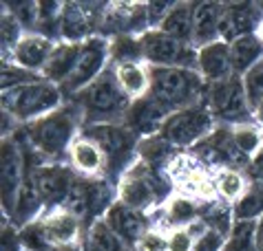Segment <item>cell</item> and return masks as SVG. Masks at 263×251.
I'll return each instance as SVG.
<instances>
[{"instance_id":"obj_1","label":"cell","mask_w":263,"mask_h":251,"mask_svg":"<svg viewBox=\"0 0 263 251\" xmlns=\"http://www.w3.org/2000/svg\"><path fill=\"white\" fill-rule=\"evenodd\" d=\"M199 71L181 69V66H153L151 69V97L173 110L197 106L201 93Z\"/></svg>"},{"instance_id":"obj_2","label":"cell","mask_w":263,"mask_h":251,"mask_svg":"<svg viewBox=\"0 0 263 251\" xmlns=\"http://www.w3.org/2000/svg\"><path fill=\"white\" fill-rule=\"evenodd\" d=\"M80 110L76 106H62L40 119L29 123V141L45 157H58L76 141Z\"/></svg>"},{"instance_id":"obj_3","label":"cell","mask_w":263,"mask_h":251,"mask_svg":"<svg viewBox=\"0 0 263 251\" xmlns=\"http://www.w3.org/2000/svg\"><path fill=\"white\" fill-rule=\"evenodd\" d=\"M62 91L51 82H31L3 91V113L16 121H35L60 108Z\"/></svg>"},{"instance_id":"obj_4","label":"cell","mask_w":263,"mask_h":251,"mask_svg":"<svg viewBox=\"0 0 263 251\" xmlns=\"http://www.w3.org/2000/svg\"><path fill=\"white\" fill-rule=\"evenodd\" d=\"M82 110L96 119V123L115 121L118 117H124L130 108V97L120 88L115 73H102L93 84H89L80 93Z\"/></svg>"},{"instance_id":"obj_5","label":"cell","mask_w":263,"mask_h":251,"mask_svg":"<svg viewBox=\"0 0 263 251\" xmlns=\"http://www.w3.org/2000/svg\"><path fill=\"white\" fill-rule=\"evenodd\" d=\"M27 234L35 236V240H25L35 249H71L80 238V218L67 207L51 210L35 225H29Z\"/></svg>"},{"instance_id":"obj_6","label":"cell","mask_w":263,"mask_h":251,"mask_svg":"<svg viewBox=\"0 0 263 251\" xmlns=\"http://www.w3.org/2000/svg\"><path fill=\"white\" fill-rule=\"evenodd\" d=\"M213 110L203 106L181 108L168 117L159 135L173 145H195L201 143L208 135H213Z\"/></svg>"},{"instance_id":"obj_7","label":"cell","mask_w":263,"mask_h":251,"mask_svg":"<svg viewBox=\"0 0 263 251\" xmlns=\"http://www.w3.org/2000/svg\"><path fill=\"white\" fill-rule=\"evenodd\" d=\"M208 101L213 115L232 126L246 123L250 117V104H248L243 91V79H239L237 75H230L210 86Z\"/></svg>"},{"instance_id":"obj_8","label":"cell","mask_w":263,"mask_h":251,"mask_svg":"<svg viewBox=\"0 0 263 251\" xmlns=\"http://www.w3.org/2000/svg\"><path fill=\"white\" fill-rule=\"evenodd\" d=\"M142 42V55L155 66H181V69H191V62L197 64V55L188 42H179L171 35L157 31H144L140 35Z\"/></svg>"},{"instance_id":"obj_9","label":"cell","mask_w":263,"mask_h":251,"mask_svg":"<svg viewBox=\"0 0 263 251\" xmlns=\"http://www.w3.org/2000/svg\"><path fill=\"white\" fill-rule=\"evenodd\" d=\"M106 55H111V42H106L102 38H91V40L82 42V51H80L76 69H73L71 77L64 82L67 91L82 93L86 86L96 82L102 75Z\"/></svg>"},{"instance_id":"obj_10","label":"cell","mask_w":263,"mask_h":251,"mask_svg":"<svg viewBox=\"0 0 263 251\" xmlns=\"http://www.w3.org/2000/svg\"><path fill=\"white\" fill-rule=\"evenodd\" d=\"M155 176L148 172V168L144 163H140V168L128 170L126 174L122 176L120 187H118V198L122 205L142 212L148 210L157 198V185H155Z\"/></svg>"},{"instance_id":"obj_11","label":"cell","mask_w":263,"mask_h":251,"mask_svg":"<svg viewBox=\"0 0 263 251\" xmlns=\"http://www.w3.org/2000/svg\"><path fill=\"white\" fill-rule=\"evenodd\" d=\"M171 179L177 183V185L186 192V194L199 196V198H210L215 190V181L208 179L206 170L201 168L199 159L186 157V154H179V157H173L171 163L166 165Z\"/></svg>"},{"instance_id":"obj_12","label":"cell","mask_w":263,"mask_h":251,"mask_svg":"<svg viewBox=\"0 0 263 251\" xmlns=\"http://www.w3.org/2000/svg\"><path fill=\"white\" fill-rule=\"evenodd\" d=\"M84 137L91 139L93 143H98L106 159L122 161V163L128 161V152L135 143L133 132H130L128 128H124V126L113 123V121L91 123L89 128H86Z\"/></svg>"},{"instance_id":"obj_13","label":"cell","mask_w":263,"mask_h":251,"mask_svg":"<svg viewBox=\"0 0 263 251\" xmlns=\"http://www.w3.org/2000/svg\"><path fill=\"white\" fill-rule=\"evenodd\" d=\"M168 117H171V110L162 101H157L155 97H142L130 104L124 115V121L133 135H153V132L162 130Z\"/></svg>"},{"instance_id":"obj_14","label":"cell","mask_w":263,"mask_h":251,"mask_svg":"<svg viewBox=\"0 0 263 251\" xmlns=\"http://www.w3.org/2000/svg\"><path fill=\"white\" fill-rule=\"evenodd\" d=\"M263 25V5H250V3H239L228 5L223 11L221 20V38L235 42L243 35L254 33V27Z\"/></svg>"},{"instance_id":"obj_15","label":"cell","mask_w":263,"mask_h":251,"mask_svg":"<svg viewBox=\"0 0 263 251\" xmlns=\"http://www.w3.org/2000/svg\"><path fill=\"white\" fill-rule=\"evenodd\" d=\"M53 49H55V44L47 35L25 33L23 40L16 44V49L11 51V57L16 66H20V69H25L29 73H35V71H45Z\"/></svg>"},{"instance_id":"obj_16","label":"cell","mask_w":263,"mask_h":251,"mask_svg":"<svg viewBox=\"0 0 263 251\" xmlns=\"http://www.w3.org/2000/svg\"><path fill=\"white\" fill-rule=\"evenodd\" d=\"M226 7L219 3H199L193 9V42L199 49L221 42V20Z\"/></svg>"},{"instance_id":"obj_17","label":"cell","mask_w":263,"mask_h":251,"mask_svg":"<svg viewBox=\"0 0 263 251\" xmlns=\"http://www.w3.org/2000/svg\"><path fill=\"white\" fill-rule=\"evenodd\" d=\"M23 185V154L11 139H7L3 141V205L9 212L16 207Z\"/></svg>"},{"instance_id":"obj_18","label":"cell","mask_w":263,"mask_h":251,"mask_svg":"<svg viewBox=\"0 0 263 251\" xmlns=\"http://www.w3.org/2000/svg\"><path fill=\"white\" fill-rule=\"evenodd\" d=\"M33 187L40 194L42 201L47 203H58L64 201L69 194V190L73 185L71 174L60 165H40L33 172Z\"/></svg>"},{"instance_id":"obj_19","label":"cell","mask_w":263,"mask_h":251,"mask_svg":"<svg viewBox=\"0 0 263 251\" xmlns=\"http://www.w3.org/2000/svg\"><path fill=\"white\" fill-rule=\"evenodd\" d=\"M104 220L126 245H137L142 236L148 232L146 229V218L142 214L126 207V205H122V203L111 205Z\"/></svg>"},{"instance_id":"obj_20","label":"cell","mask_w":263,"mask_h":251,"mask_svg":"<svg viewBox=\"0 0 263 251\" xmlns=\"http://www.w3.org/2000/svg\"><path fill=\"white\" fill-rule=\"evenodd\" d=\"M197 71L208 82H221V79L235 75L230 64V47L226 42H215L210 47L199 49L197 53Z\"/></svg>"},{"instance_id":"obj_21","label":"cell","mask_w":263,"mask_h":251,"mask_svg":"<svg viewBox=\"0 0 263 251\" xmlns=\"http://www.w3.org/2000/svg\"><path fill=\"white\" fill-rule=\"evenodd\" d=\"M80 51H82V42L58 44V47L53 49V53H51V57H49L45 71H42V75H45L51 84L53 82H67V79L71 77L73 69H76V64H78Z\"/></svg>"},{"instance_id":"obj_22","label":"cell","mask_w":263,"mask_h":251,"mask_svg":"<svg viewBox=\"0 0 263 251\" xmlns=\"http://www.w3.org/2000/svg\"><path fill=\"white\" fill-rule=\"evenodd\" d=\"M115 79L130 99H142L151 91V71L140 62H122L115 64Z\"/></svg>"},{"instance_id":"obj_23","label":"cell","mask_w":263,"mask_h":251,"mask_svg":"<svg viewBox=\"0 0 263 251\" xmlns=\"http://www.w3.org/2000/svg\"><path fill=\"white\" fill-rule=\"evenodd\" d=\"M230 47V64H232V73H246L252 71L257 64L263 62V42L257 33L243 35L235 42L228 44Z\"/></svg>"},{"instance_id":"obj_24","label":"cell","mask_w":263,"mask_h":251,"mask_svg":"<svg viewBox=\"0 0 263 251\" xmlns=\"http://www.w3.org/2000/svg\"><path fill=\"white\" fill-rule=\"evenodd\" d=\"M69 159H71V165L82 174H100L102 168H104V152L100 150L98 143H93L91 139L86 137H78L76 141L71 143L69 148Z\"/></svg>"},{"instance_id":"obj_25","label":"cell","mask_w":263,"mask_h":251,"mask_svg":"<svg viewBox=\"0 0 263 251\" xmlns=\"http://www.w3.org/2000/svg\"><path fill=\"white\" fill-rule=\"evenodd\" d=\"M193 9L195 7L188 3L173 5V9L159 25V31L179 42H193Z\"/></svg>"},{"instance_id":"obj_26","label":"cell","mask_w":263,"mask_h":251,"mask_svg":"<svg viewBox=\"0 0 263 251\" xmlns=\"http://www.w3.org/2000/svg\"><path fill=\"white\" fill-rule=\"evenodd\" d=\"M60 33L69 42H80L91 33V18L86 13L84 5H76V3L64 5L60 18Z\"/></svg>"},{"instance_id":"obj_27","label":"cell","mask_w":263,"mask_h":251,"mask_svg":"<svg viewBox=\"0 0 263 251\" xmlns=\"http://www.w3.org/2000/svg\"><path fill=\"white\" fill-rule=\"evenodd\" d=\"M166 223L175 227H188L199 220V205H197L191 196H173L166 205Z\"/></svg>"},{"instance_id":"obj_28","label":"cell","mask_w":263,"mask_h":251,"mask_svg":"<svg viewBox=\"0 0 263 251\" xmlns=\"http://www.w3.org/2000/svg\"><path fill=\"white\" fill-rule=\"evenodd\" d=\"M86 251H126V242H124L106 220H96L86 236Z\"/></svg>"},{"instance_id":"obj_29","label":"cell","mask_w":263,"mask_h":251,"mask_svg":"<svg viewBox=\"0 0 263 251\" xmlns=\"http://www.w3.org/2000/svg\"><path fill=\"white\" fill-rule=\"evenodd\" d=\"M213 181H215V190L219 192V196L226 198L228 203H239L248 192L246 179L235 168H219Z\"/></svg>"},{"instance_id":"obj_30","label":"cell","mask_w":263,"mask_h":251,"mask_svg":"<svg viewBox=\"0 0 263 251\" xmlns=\"http://www.w3.org/2000/svg\"><path fill=\"white\" fill-rule=\"evenodd\" d=\"M223 251H257V220H235Z\"/></svg>"},{"instance_id":"obj_31","label":"cell","mask_w":263,"mask_h":251,"mask_svg":"<svg viewBox=\"0 0 263 251\" xmlns=\"http://www.w3.org/2000/svg\"><path fill=\"white\" fill-rule=\"evenodd\" d=\"M230 135H232V141L239 148L241 154H246L248 159L254 157L259 150H261V143H263V135L261 130L257 128L254 123H237L230 128Z\"/></svg>"},{"instance_id":"obj_32","label":"cell","mask_w":263,"mask_h":251,"mask_svg":"<svg viewBox=\"0 0 263 251\" xmlns=\"http://www.w3.org/2000/svg\"><path fill=\"white\" fill-rule=\"evenodd\" d=\"M235 220H254L263 216V181H254V185L243 194L235 207Z\"/></svg>"},{"instance_id":"obj_33","label":"cell","mask_w":263,"mask_h":251,"mask_svg":"<svg viewBox=\"0 0 263 251\" xmlns=\"http://www.w3.org/2000/svg\"><path fill=\"white\" fill-rule=\"evenodd\" d=\"M173 154V143L164 137H148L140 143V157L146 165H168V157Z\"/></svg>"},{"instance_id":"obj_34","label":"cell","mask_w":263,"mask_h":251,"mask_svg":"<svg viewBox=\"0 0 263 251\" xmlns=\"http://www.w3.org/2000/svg\"><path fill=\"white\" fill-rule=\"evenodd\" d=\"M111 57L115 60V64L137 62V57H144L142 55V42H140V38H135V35H128V33L120 35V38H115L111 42Z\"/></svg>"},{"instance_id":"obj_35","label":"cell","mask_w":263,"mask_h":251,"mask_svg":"<svg viewBox=\"0 0 263 251\" xmlns=\"http://www.w3.org/2000/svg\"><path fill=\"white\" fill-rule=\"evenodd\" d=\"M243 91L250 108H257L263 101V62L243 75Z\"/></svg>"},{"instance_id":"obj_36","label":"cell","mask_w":263,"mask_h":251,"mask_svg":"<svg viewBox=\"0 0 263 251\" xmlns=\"http://www.w3.org/2000/svg\"><path fill=\"white\" fill-rule=\"evenodd\" d=\"M31 82H38L35 73H29L16 64H3V91H11V88L31 84Z\"/></svg>"},{"instance_id":"obj_37","label":"cell","mask_w":263,"mask_h":251,"mask_svg":"<svg viewBox=\"0 0 263 251\" xmlns=\"http://www.w3.org/2000/svg\"><path fill=\"white\" fill-rule=\"evenodd\" d=\"M23 25L18 22V18L13 16V13H9V11H3V47H7V49H16V44L23 40V35H25V31H23Z\"/></svg>"},{"instance_id":"obj_38","label":"cell","mask_w":263,"mask_h":251,"mask_svg":"<svg viewBox=\"0 0 263 251\" xmlns=\"http://www.w3.org/2000/svg\"><path fill=\"white\" fill-rule=\"evenodd\" d=\"M168 251H193L195 249V234L191 227H175L168 232Z\"/></svg>"},{"instance_id":"obj_39","label":"cell","mask_w":263,"mask_h":251,"mask_svg":"<svg viewBox=\"0 0 263 251\" xmlns=\"http://www.w3.org/2000/svg\"><path fill=\"white\" fill-rule=\"evenodd\" d=\"M135 247H137V251H168V238L162 232L148 229Z\"/></svg>"},{"instance_id":"obj_40","label":"cell","mask_w":263,"mask_h":251,"mask_svg":"<svg viewBox=\"0 0 263 251\" xmlns=\"http://www.w3.org/2000/svg\"><path fill=\"white\" fill-rule=\"evenodd\" d=\"M223 234H219L215 229L203 232L201 236H197L195 249L193 251H223Z\"/></svg>"},{"instance_id":"obj_41","label":"cell","mask_w":263,"mask_h":251,"mask_svg":"<svg viewBox=\"0 0 263 251\" xmlns=\"http://www.w3.org/2000/svg\"><path fill=\"white\" fill-rule=\"evenodd\" d=\"M23 245V236H18V232L13 227H3V245L0 251H20Z\"/></svg>"},{"instance_id":"obj_42","label":"cell","mask_w":263,"mask_h":251,"mask_svg":"<svg viewBox=\"0 0 263 251\" xmlns=\"http://www.w3.org/2000/svg\"><path fill=\"white\" fill-rule=\"evenodd\" d=\"M248 172H250V176L254 181H263V154H261V157H257L254 163L248 165Z\"/></svg>"},{"instance_id":"obj_43","label":"cell","mask_w":263,"mask_h":251,"mask_svg":"<svg viewBox=\"0 0 263 251\" xmlns=\"http://www.w3.org/2000/svg\"><path fill=\"white\" fill-rule=\"evenodd\" d=\"M257 251H263V216L257 220Z\"/></svg>"},{"instance_id":"obj_44","label":"cell","mask_w":263,"mask_h":251,"mask_svg":"<svg viewBox=\"0 0 263 251\" xmlns=\"http://www.w3.org/2000/svg\"><path fill=\"white\" fill-rule=\"evenodd\" d=\"M254 117H257V119L263 123V101H261V104H259L257 108H254Z\"/></svg>"},{"instance_id":"obj_45","label":"cell","mask_w":263,"mask_h":251,"mask_svg":"<svg viewBox=\"0 0 263 251\" xmlns=\"http://www.w3.org/2000/svg\"><path fill=\"white\" fill-rule=\"evenodd\" d=\"M257 35H259V38H261V42H263V25L257 29Z\"/></svg>"}]
</instances>
